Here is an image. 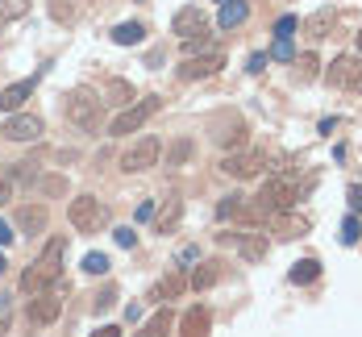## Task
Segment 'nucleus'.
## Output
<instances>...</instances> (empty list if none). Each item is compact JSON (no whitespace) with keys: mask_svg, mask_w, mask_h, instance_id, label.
I'll use <instances>...</instances> for the list:
<instances>
[{"mask_svg":"<svg viewBox=\"0 0 362 337\" xmlns=\"http://www.w3.org/2000/svg\"><path fill=\"white\" fill-rule=\"evenodd\" d=\"M25 13H30V0H0V25L21 21Z\"/></svg>","mask_w":362,"mask_h":337,"instance_id":"c756f323","label":"nucleus"},{"mask_svg":"<svg viewBox=\"0 0 362 337\" xmlns=\"http://www.w3.org/2000/svg\"><path fill=\"white\" fill-rule=\"evenodd\" d=\"M358 233H362L358 217H346V225H341V242H346V246H354V242H358Z\"/></svg>","mask_w":362,"mask_h":337,"instance_id":"c9c22d12","label":"nucleus"},{"mask_svg":"<svg viewBox=\"0 0 362 337\" xmlns=\"http://www.w3.org/2000/svg\"><path fill=\"white\" fill-rule=\"evenodd\" d=\"M329 88H350V92H362V59L358 54H337L329 63Z\"/></svg>","mask_w":362,"mask_h":337,"instance_id":"1a4fd4ad","label":"nucleus"},{"mask_svg":"<svg viewBox=\"0 0 362 337\" xmlns=\"http://www.w3.org/2000/svg\"><path fill=\"white\" fill-rule=\"evenodd\" d=\"M8 317H13V304L8 296H0V333H8Z\"/></svg>","mask_w":362,"mask_h":337,"instance_id":"79ce46f5","label":"nucleus"},{"mask_svg":"<svg viewBox=\"0 0 362 337\" xmlns=\"http://www.w3.org/2000/svg\"><path fill=\"white\" fill-rule=\"evenodd\" d=\"M92 337H121V329H117V325H100Z\"/></svg>","mask_w":362,"mask_h":337,"instance_id":"a18cd8bd","label":"nucleus"},{"mask_svg":"<svg viewBox=\"0 0 362 337\" xmlns=\"http://www.w3.org/2000/svg\"><path fill=\"white\" fill-rule=\"evenodd\" d=\"M221 171L229 179H254V175L267 171V154L262 150H233V154L221 158Z\"/></svg>","mask_w":362,"mask_h":337,"instance_id":"423d86ee","label":"nucleus"},{"mask_svg":"<svg viewBox=\"0 0 362 337\" xmlns=\"http://www.w3.org/2000/svg\"><path fill=\"white\" fill-rule=\"evenodd\" d=\"M296 200H300L296 184H291L288 175H275V179H267V184L258 187V196H254V213L271 221V217H279V213H291Z\"/></svg>","mask_w":362,"mask_h":337,"instance_id":"7ed1b4c3","label":"nucleus"},{"mask_svg":"<svg viewBox=\"0 0 362 337\" xmlns=\"http://www.w3.org/2000/svg\"><path fill=\"white\" fill-rule=\"evenodd\" d=\"M50 17H54V21H71L75 17L71 0H50Z\"/></svg>","mask_w":362,"mask_h":337,"instance_id":"f704fd0d","label":"nucleus"},{"mask_svg":"<svg viewBox=\"0 0 362 337\" xmlns=\"http://www.w3.org/2000/svg\"><path fill=\"white\" fill-rule=\"evenodd\" d=\"M4 266H8V262H4V254H0V275H4Z\"/></svg>","mask_w":362,"mask_h":337,"instance_id":"09e8293b","label":"nucleus"},{"mask_svg":"<svg viewBox=\"0 0 362 337\" xmlns=\"http://www.w3.org/2000/svg\"><path fill=\"white\" fill-rule=\"evenodd\" d=\"M271 59H279V63H291V59H296V50H291V37H275V46H271Z\"/></svg>","mask_w":362,"mask_h":337,"instance_id":"72a5a7b5","label":"nucleus"},{"mask_svg":"<svg viewBox=\"0 0 362 337\" xmlns=\"http://www.w3.org/2000/svg\"><path fill=\"white\" fill-rule=\"evenodd\" d=\"M209 329H213V312L204 304H192L183 312V337H209Z\"/></svg>","mask_w":362,"mask_h":337,"instance_id":"dca6fc26","label":"nucleus"},{"mask_svg":"<svg viewBox=\"0 0 362 337\" xmlns=\"http://www.w3.org/2000/svg\"><path fill=\"white\" fill-rule=\"evenodd\" d=\"M221 4H225V0H221Z\"/></svg>","mask_w":362,"mask_h":337,"instance_id":"8fccbe9b","label":"nucleus"},{"mask_svg":"<svg viewBox=\"0 0 362 337\" xmlns=\"http://www.w3.org/2000/svg\"><path fill=\"white\" fill-rule=\"evenodd\" d=\"M112 237H117V246H125V250H129V246H134V242H138V233H134V229H129V225H125V229H117V233H112Z\"/></svg>","mask_w":362,"mask_h":337,"instance_id":"ea45409f","label":"nucleus"},{"mask_svg":"<svg viewBox=\"0 0 362 337\" xmlns=\"http://www.w3.org/2000/svg\"><path fill=\"white\" fill-rule=\"evenodd\" d=\"M209 50H217V37L209 30L200 37H183V59H196V54H209Z\"/></svg>","mask_w":362,"mask_h":337,"instance_id":"393cba45","label":"nucleus"},{"mask_svg":"<svg viewBox=\"0 0 362 337\" xmlns=\"http://www.w3.org/2000/svg\"><path fill=\"white\" fill-rule=\"evenodd\" d=\"M291 67H296V79H300V83H313V79L321 75V59H317V54H296Z\"/></svg>","mask_w":362,"mask_h":337,"instance_id":"5701e85b","label":"nucleus"},{"mask_svg":"<svg viewBox=\"0 0 362 337\" xmlns=\"http://www.w3.org/2000/svg\"><path fill=\"white\" fill-rule=\"evenodd\" d=\"M271 221H275V229H279L284 237H300V233H308V221H304V217L296 221L291 213H279V217H271Z\"/></svg>","mask_w":362,"mask_h":337,"instance_id":"c85d7f7f","label":"nucleus"},{"mask_svg":"<svg viewBox=\"0 0 362 337\" xmlns=\"http://www.w3.org/2000/svg\"><path fill=\"white\" fill-rule=\"evenodd\" d=\"M346 196H350V208H354V213H362V184H350V191H346Z\"/></svg>","mask_w":362,"mask_h":337,"instance_id":"37998d69","label":"nucleus"},{"mask_svg":"<svg viewBox=\"0 0 362 337\" xmlns=\"http://www.w3.org/2000/svg\"><path fill=\"white\" fill-rule=\"evenodd\" d=\"M221 242H225V246H233L246 262H262V259H267V250H271L267 233H221Z\"/></svg>","mask_w":362,"mask_h":337,"instance_id":"9b49d317","label":"nucleus"},{"mask_svg":"<svg viewBox=\"0 0 362 337\" xmlns=\"http://www.w3.org/2000/svg\"><path fill=\"white\" fill-rule=\"evenodd\" d=\"M267 59H271V54H250V71H254V75L267 71Z\"/></svg>","mask_w":362,"mask_h":337,"instance_id":"c03bdc74","label":"nucleus"},{"mask_svg":"<svg viewBox=\"0 0 362 337\" xmlns=\"http://www.w3.org/2000/svg\"><path fill=\"white\" fill-rule=\"evenodd\" d=\"M13 191H17V167H0V204L13 200Z\"/></svg>","mask_w":362,"mask_h":337,"instance_id":"473e14b6","label":"nucleus"},{"mask_svg":"<svg viewBox=\"0 0 362 337\" xmlns=\"http://www.w3.org/2000/svg\"><path fill=\"white\" fill-rule=\"evenodd\" d=\"M112 304H117V292H112V288H105V292L96 296V304H92V308H96V312H109Z\"/></svg>","mask_w":362,"mask_h":337,"instance_id":"58836bf2","label":"nucleus"},{"mask_svg":"<svg viewBox=\"0 0 362 337\" xmlns=\"http://www.w3.org/2000/svg\"><path fill=\"white\" fill-rule=\"evenodd\" d=\"M225 67V50H209V54H196V59H183L180 67V79H209V75H217Z\"/></svg>","mask_w":362,"mask_h":337,"instance_id":"f8f14e48","label":"nucleus"},{"mask_svg":"<svg viewBox=\"0 0 362 337\" xmlns=\"http://www.w3.org/2000/svg\"><path fill=\"white\" fill-rule=\"evenodd\" d=\"M204 30H209V17H204L200 4H183L180 13L171 17V34H180V37H196Z\"/></svg>","mask_w":362,"mask_h":337,"instance_id":"ddd939ff","label":"nucleus"},{"mask_svg":"<svg viewBox=\"0 0 362 337\" xmlns=\"http://www.w3.org/2000/svg\"><path fill=\"white\" fill-rule=\"evenodd\" d=\"M213 129H217L213 138H217L225 150H242L246 146V121H242V117H217Z\"/></svg>","mask_w":362,"mask_h":337,"instance_id":"4468645a","label":"nucleus"},{"mask_svg":"<svg viewBox=\"0 0 362 337\" xmlns=\"http://www.w3.org/2000/svg\"><path fill=\"white\" fill-rule=\"evenodd\" d=\"M67 221H71L75 233H100L109 225V208L96 196H75L67 204Z\"/></svg>","mask_w":362,"mask_h":337,"instance_id":"20e7f679","label":"nucleus"},{"mask_svg":"<svg viewBox=\"0 0 362 337\" xmlns=\"http://www.w3.org/2000/svg\"><path fill=\"white\" fill-rule=\"evenodd\" d=\"M317 275H321V262H317V259H304V262H296V266H291V283H313Z\"/></svg>","mask_w":362,"mask_h":337,"instance_id":"7c9ffc66","label":"nucleus"},{"mask_svg":"<svg viewBox=\"0 0 362 337\" xmlns=\"http://www.w3.org/2000/svg\"><path fill=\"white\" fill-rule=\"evenodd\" d=\"M187 158H192V138H175V142L167 146V167L175 171V167H183Z\"/></svg>","mask_w":362,"mask_h":337,"instance_id":"cd10ccee","label":"nucleus"},{"mask_svg":"<svg viewBox=\"0 0 362 337\" xmlns=\"http://www.w3.org/2000/svg\"><path fill=\"white\" fill-rule=\"evenodd\" d=\"M158 154H163V142L146 134V138H138L134 146L121 154V171H129V175H138V171H150V167L158 162Z\"/></svg>","mask_w":362,"mask_h":337,"instance_id":"6e6552de","label":"nucleus"},{"mask_svg":"<svg viewBox=\"0 0 362 337\" xmlns=\"http://www.w3.org/2000/svg\"><path fill=\"white\" fill-rule=\"evenodd\" d=\"M59 312H63V283L50 288V292H37V296L30 300V308H25V321L37 325V329H46V325L59 321Z\"/></svg>","mask_w":362,"mask_h":337,"instance_id":"0eeeda50","label":"nucleus"},{"mask_svg":"<svg viewBox=\"0 0 362 337\" xmlns=\"http://www.w3.org/2000/svg\"><path fill=\"white\" fill-rule=\"evenodd\" d=\"M213 283H221V262H200L196 275H192V288L204 292V288H213Z\"/></svg>","mask_w":362,"mask_h":337,"instance_id":"b1692460","label":"nucleus"},{"mask_svg":"<svg viewBox=\"0 0 362 337\" xmlns=\"http://www.w3.org/2000/svg\"><path fill=\"white\" fill-rule=\"evenodd\" d=\"M183 288H187V279H183V275H167V279H158V283H154L150 300H158V304H163V300H175Z\"/></svg>","mask_w":362,"mask_h":337,"instance_id":"4be33fe9","label":"nucleus"},{"mask_svg":"<svg viewBox=\"0 0 362 337\" xmlns=\"http://www.w3.org/2000/svg\"><path fill=\"white\" fill-rule=\"evenodd\" d=\"M246 17H250V4H246V0H225V4H221L217 25L221 30H233V25H242Z\"/></svg>","mask_w":362,"mask_h":337,"instance_id":"aec40b11","label":"nucleus"},{"mask_svg":"<svg viewBox=\"0 0 362 337\" xmlns=\"http://www.w3.org/2000/svg\"><path fill=\"white\" fill-rule=\"evenodd\" d=\"M254 204H246L242 196H225L217 204V221H254Z\"/></svg>","mask_w":362,"mask_h":337,"instance_id":"a211bd4d","label":"nucleus"},{"mask_svg":"<svg viewBox=\"0 0 362 337\" xmlns=\"http://www.w3.org/2000/svg\"><path fill=\"white\" fill-rule=\"evenodd\" d=\"M158 109H163V100H158V96H146V100H138V105H129L125 112H117V117H112L109 134H112V138H129V134H138V129H142Z\"/></svg>","mask_w":362,"mask_h":337,"instance_id":"39448f33","label":"nucleus"},{"mask_svg":"<svg viewBox=\"0 0 362 337\" xmlns=\"http://www.w3.org/2000/svg\"><path fill=\"white\" fill-rule=\"evenodd\" d=\"M333 25H337V13H333V8H317V13L300 25V30L313 37V42H321V37H329V30H333Z\"/></svg>","mask_w":362,"mask_h":337,"instance_id":"6ab92c4d","label":"nucleus"},{"mask_svg":"<svg viewBox=\"0 0 362 337\" xmlns=\"http://www.w3.org/2000/svg\"><path fill=\"white\" fill-rule=\"evenodd\" d=\"M63 112H67V121L79 125L83 134H96L100 129V112H105V96H96L92 88H71L63 96Z\"/></svg>","mask_w":362,"mask_h":337,"instance_id":"f03ea898","label":"nucleus"},{"mask_svg":"<svg viewBox=\"0 0 362 337\" xmlns=\"http://www.w3.org/2000/svg\"><path fill=\"white\" fill-rule=\"evenodd\" d=\"M109 92L117 96V105H125V100H134V96H129V88H125L121 79H112V83H109Z\"/></svg>","mask_w":362,"mask_h":337,"instance_id":"a19ab883","label":"nucleus"},{"mask_svg":"<svg viewBox=\"0 0 362 337\" xmlns=\"http://www.w3.org/2000/svg\"><path fill=\"white\" fill-rule=\"evenodd\" d=\"M34 187L42 196H59V191H67V179H59V175H37Z\"/></svg>","mask_w":362,"mask_h":337,"instance_id":"2f4dec72","label":"nucleus"},{"mask_svg":"<svg viewBox=\"0 0 362 337\" xmlns=\"http://www.w3.org/2000/svg\"><path fill=\"white\" fill-rule=\"evenodd\" d=\"M180 217H183V200H180V196H171V200L163 204V213L154 217V225H158V233H171V229L180 225Z\"/></svg>","mask_w":362,"mask_h":337,"instance_id":"412c9836","label":"nucleus"},{"mask_svg":"<svg viewBox=\"0 0 362 337\" xmlns=\"http://www.w3.org/2000/svg\"><path fill=\"white\" fill-rule=\"evenodd\" d=\"M46 221H50L46 204H21V208H17V229H21V233H30V237H34V233H42V229H46Z\"/></svg>","mask_w":362,"mask_h":337,"instance_id":"f3484780","label":"nucleus"},{"mask_svg":"<svg viewBox=\"0 0 362 337\" xmlns=\"http://www.w3.org/2000/svg\"><path fill=\"white\" fill-rule=\"evenodd\" d=\"M42 117L34 112H13V117H4V125H0V134L8 138V142H37L42 138Z\"/></svg>","mask_w":362,"mask_h":337,"instance_id":"9d476101","label":"nucleus"},{"mask_svg":"<svg viewBox=\"0 0 362 337\" xmlns=\"http://www.w3.org/2000/svg\"><path fill=\"white\" fill-rule=\"evenodd\" d=\"M13 237H17V233H13V229H8V225L0 221V246H8V242H13Z\"/></svg>","mask_w":362,"mask_h":337,"instance_id":"49530a36","label":"nucleus"},{"mask_svg":"<svg viewBox=\"0 0 362 337\" xmlns=\"http://www.w3.org/2000/svg\"><path fill=\"white\" fill-rule=\"evenodd\" d=\"M296 30H300V21H296V17H279V25H275V37H291Z\"/></svg>","mask_w":362,"mask_h":337,"instance_id":"4c0bfd02","label":"nucleus"},{"mask_svg":"<svg viewBox=\"0 0 362 337\" xmlns=\"http://www.w3.org/2000/svg\"><path fill=\"white\" fill-rule=\"evenodd\" d=\"M354 42H358V54H362V30H358V37H354Z\"/></svg>","mask_w":362,"mask_h":337,"instance_id":"de8ad7c7","label":"nucleus"},{"mask_svg":"<svg viewBox=\"0 0 362 337\" xmlns=\"http://www.w3.org/2000/svg\"><path fill=\"white\" fill-rule=\"evenodd\" d=\"M63 250H67V237H50L42 259H34L21 275V292L25 296H37V292H50L63 283Z\"/></svg>","mask_w":362,"mask_h":337,"instance_id":"f257e3e1","label":"nucleus"},{"mask_svg":"<svg viewBox=\"0 0 362 337\" xmlns=\"http://www.w3.org/2000/svg\"><path fill=\"white\" fill-rule=\"evenodd\" d=\"M34 83H37V79H21V83L0 88V112H4V117H13V112H17L25 100H30V96H34Z\"/></svg>","mask_w":362,"mask_h":337,"instance_id":"2eb2a0df","label":"nucleus"},{"mask_svg":"<svg viewBox=\"0 0 362 337\" xmlns=\"http://www.w3.org/2000/svg\"><path fill=\"white\" fill-rule=\"evenodd\" d=\"M142 37H146V25H138V21H125V25L112 30V42H117V46H138Z\"/></svg>","mask_w":362,"mask_h":337,"instance_id":"a878e982","label":"nucleus"},{"mask_svg":"<svg viewBox=\"0 0 362 337\" xmlns=\"http://www.w3.org/2000/svg\"><path fill=\"white\" fill-rule=\"evenodd\" d=\"M83 271H88V275H105V271H109V259H105V254H88V259H83Z\"/></svg>","mask_w":362,"mask_h":337,"instance_id":"e433bc0d","label":"nucleus"},{"mask_svg":"<svg viewBox=\"0 0 362 337\" xmlns=\"http://www.w3.org/2000/svg\"><path fill=\"white\" fill-rule=\"evenodd\" d=\"M167 329H171V312H154L134 337H167Z\"/></svg>","mask_w":362,"mask_h":337,"instance_id":"bb28decb","label":"nucleus"}]
</instances>
